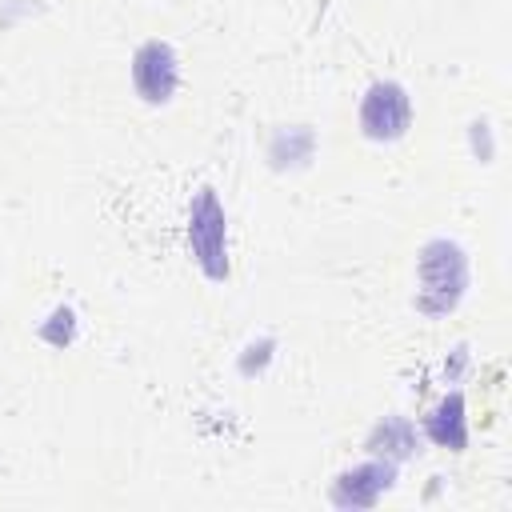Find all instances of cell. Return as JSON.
Returning a JSON list of instances; mask_svg holds the SVG:
<instances>
[{"label": "cell", "instance_id": "7", "mask_svg": "<svg viewBox=\"0 0 512 512\" xmlns=\"http://www.w3.org/2000/svg\"><path fill=\"white\" fill-rule=\"evenodd\" d=\"M368 448H372L376 456H384L388 464L404 460V456L416 448V440H412V424H404V420H384V424H376V432L368 436Z\"/></svg>", "mask_w": 512, "mask_h": 512}, {"label": "cell", "instance_id": "1", "mask_svg": "<svg viewBox=\"0 0 512 512\" xmlns=\"http://www.w3.org/2000/svg\"><path fill=\"white\" fill-rule=\"evenodd\" d=\"M420 312L428 316H444L460 304L464 288H468V256L460 244L452 240H432L420 248Z\"/></svg>", "mask_w": 512, "mask_h": 512}, {"label": "cell", "instance_id": "3", "mask_svg": "<svg viewBox=\"0 0 512 512\" xmlns=\"http://www.w3.org/2000/svg\"><path fill=\"white\" fill-rule=\"evenodd\" d=\"M412 120V100L396 80H376L360 100V132L368 140H400Z\"/></svg>", "mask_w": 512, "mask_h": 512}, {"label": "cell", "instance_id": "4", "mask_svg": "<svg viewBox=\"0 0 512 512\" xmlns=\"http://www.w3.org/2000/svg\"><path fill=\"white\" fill-rule=\"evenodd\" d=\"M132 84L148 104H164L172 100L176 84H180V60L172 52V44L164 40H148L136 48L132 56Z\"/></svg>", "mask_w": 512, "mask_h": 512}, {"label": "cell", "instance_id": "6", "mask_svg": "<svg viewBox=\"0 0 512 512\" xmlns=\"http://www.w3.org/2000/svg\"><path fill=\"white\" fill-rule=\"evenodd\" d=\"M424 432H428V440H432V444L460 452V448L468 444V416H464V396H460V392L444 396V400H440V404L428 412V420H424Z\"/></svg>", "mask_w": 512, "mask_h": 512}, {"label": "cell", "instance_id": "5", "mask_svg": "<svg viewBox=\"0 0 512 512\" xmlns=\"http://www.w3.org/2000/svg\"><path fill=\"white\" fill-rule=\"evenodd\" d=\"M392 472H396V464H388V460H372V464H360V468L344 472L336 480V488H332V504H340V508H368V504H376L380 492L392 484Z\"/></svg>", "mask_w": 512, "mask_h": 512}, {"label": "cell", "instance_id": "2", "mask_svg": "<svg viewBox=\"0 0 512 512\" xmlns=\"http://www.w3.org/2000/svg\"><path fill=\"white\" fill-rule=\"evenodd\" d=\"M188 244L208 280H228V220L212 188H200L188 208Z\"/></svg>", "mask_w": 512, "mask_h": 512}]
</instances>
